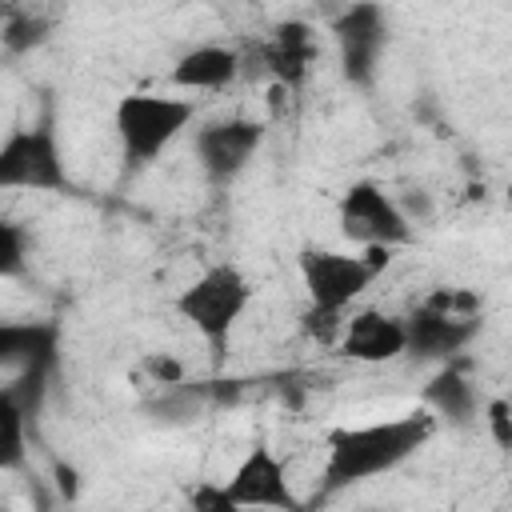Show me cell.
I'll use <instances>...</instances> for the list:
<instances>
[{"instance_id":"6da1fadb","label":"cell","mask_w":512,"mask_h":512,"mask_svg":"<svg viewBox=\"0 0 512 512\" xmlns=\"http://www.w3.org/2000/svg\"><path fill=\"white\" fill-rule=\"evenodd\" d=\"M436 412L420 408L396 420H376L360 428H336L328 436V460H324V484L328 488H348L372 476H384L412 460L436 432Z\"/></svg>"},{"instance_id":"7a4b0ae2","label":"cell","mask_w":512,"mask_h":512,"mask_svg":"<svg viewBox=\"0 0 512 512\" xmlns=\"http://www.w3.org/2000/svg\"><path fill=\"white\" fill-rule=\"evenodd\" d=\"M392 248L384 244H368L364 252H332V248H304L296 268L308 292V308L320 312H348L364 288H372V280L388 268Z\"/></svg>"},{"instance_id":"3957f363","label":"cell","mask_w":512,"mask_h":512,"mask_svg":"<svg viewBox=\"0 0 512 512\" xmlns=\"http://www.w3.org/2000/svg\"><path fill=\"white\" fill-rule=\"evenodd\" d=\"M192 124V100L160 92H128L112 108V128L124 152V164L144 168L172 148V140Z\"/></svg>"},{"instance_id":"277c9868","label":"cell","mask_w":512,"mask_h":512,"mask_svg":"<svg viewBox=\"0 0 512 512\" xmlns=\"http://www.w3.org/2000/svg\"><path fill=\"white\" fill-rule=\"evenodd\" d=\"M252 304V284L236 264H212L204 268L192 284L180 288L176 296V316L184 324H192V332L208 344V348H228L232 328L240 324V316Z\"/></svg>"},{"instance_id":"5b68a950","label":"cell","mask_w":512,"mask_h":512,"mask_svg":"<svg viewBox=\"0 0 512 512\" xmlns=\"http://www.w3.org/2000/svg\"><path fill=\"white\" fill-rule=\"evenodd\" d=\"M336 224H340V236L360 248H368V244L400 248L412 240V220L404 216L400 200L372 180H356L340 192Z\"/></svg>"},{"instance_id":"8992f818","label":"cell","mask_w":512,"mask_h":512,"mask_svg":"<svg viewBox=\"0 0 512 512\" xmlns=\"http://www.w3.org/2000/svg\"><path fill=\"white\" fill-rule=\"evenodd\" d=\"M0 188L68 192V168H64L60 140H56L52 124L16 128L0 144Z\"/></svg>"},{"instance_id":"52a82bcc","label":"cell","mask_w":512,"mask_h":512,"mask_svg":"<svg viewBox=\"0 0 512 512\" xmlns=\"http://www.w3.org/2000/svg\"><path fill=\"white\" fill-rule=\"evenodd\" d=\"M332 36H336V44H340L344 76H348L352 84H368V80L376 76V64H380V52H384V40H388L380 4H372V0L348 4V8L332 20Z\"/></svg>"},{"instance_id":"ba28073f","label":"cell","mask_w":512,"mask_h":512,"mask_svg":"<svg viewBox=\"0 0 512 512\" xmlns=\"http://www.w3.org/2000/svg\"><path fill=\"white\" fill-rule=\"evenodd\" d=\"M264 140V124L260 120H248V116H228V120H216V124H204L192 140L196 148V160L204 168L208 180L216 184H228L236 172L248 168L252 152L260 148Z\"/></svg>"},{"instance_id":"9c48e42d","label":"cell","mask_w":512,"mask_h":512,"mask_svg":"<svg viewBox=\"0 0 512 512\" xmlns=\"http://www.w3.org/2000/svg\"><path fill=\"white\" fill-rule=\"evenodd\" d=\"M228 496L236 508H296V492H292V480H288V468L284 460L268 448V444H256L240 464L236 472L228 476Z\"/></svg>"},{"instance_id":"30bf717a","label":"cell","mask_w":512,"mask_h":512,"mask_svg":"<svg viewBox=\"0 0 512 512\" xmlns=\"http://www.w3.org/2000/svg\"><path fill=\"white\" fill-rule=\"evenodd\" d=\"M404 324H408V352L420 360H448L464 352L480 332V316H456L428 300H420L404 316Z\"/></svg>"},{"instance_id":"8fae6325","label":"cell","mask_w":512,"mask_h":512,"mask_svg":"<svg viewBox=\"0 0 512 512\" xmlns=\"http://www.w3.org/2000/svg\"><path fill=\"white\" fill-rule=\"evenodd\" d=\"M336 348L356 364H388L408 352V324L380 308H364L344 316Z\"/></svg>"},{"instance_id":"7c38bea8","label":"cell","mask_w":512,"mask_h":512,"mask_svg":"<svg viewBox=\"0 0 512 512\" xmlns=\"http://www.w3.org/2000/svg\"><path fill=\"white\" fill-rule=\"evenodd\" d=\"M244 72V56L228 44H200L188 48L176 64H172V84L184 92H220L228 84H236Z\"/></svg>"},{"instance_id":"4fadbf2b","label":"cell","mask_w":512,"mask_h":512,"mask_svg":"<svg viewBox=\"0 0 512 512\" xmlns=\"http://www.w3.org/2000/svg\"><path fill=\"white\" fill-rule=\"evenodd\" d=\"M260 60L276 76V84H284L288 92H296L308 80L312 60H316V32H312V24H304V20L280 24L276 36L260 48Z\"/></svg>"},{"instance_id":"5bb4252c","label":"cell","mask_w":512,"mask_h":512,"mask_svg":"<svg viewBox=\"0 0 512 512\" xmlns=\"http://www.w3.org/2000/svg\"><path fill=\"white\" fill-rule=\"evenodd\" d=\"M0 360L8 368L56 364V328L52 324H4L0 328Z\"/></svg>"},{"instance_id":"9a60e30c","label":"cell","mask_w":512,"mask_h":512,"mask_svg":"<svg viewBox=\"0 0 512 512\" xmlns=\"http://www.w3.org/2000/svg\"><path fill=\"white\" fill-rule=\"evenodd\" d=\"M424 400H428V408H432L436 416H444V420H452V424H468L472 412H476V392H472V384H468L456 368H444V372L428 384Z\"/></svg>"},{"instance_id":"2e32d148","label":"cell","mask_w":512,"mask_h":512,"mask_svg":"<svg viewBox=\"0 0 512 512\" xmlns=\"http://www.w3.org/2000/svg\"><path fill=\"white\" fill-rule=\"evenodd\" d=\"M24 428H28V412L8 396H0V468H16L24 460V444H28Z\"/></svg>"},{"instance_id":"e0dca14e","label":"cell","mask_w":512,"mask_h":512,"mask_svg":"<svg viewBox=\"0 0 512 512\" xmlns=\"http://www.w3.org/2000/svg\"><path fill=\"white\" fill-rule=\"evenodd\" d=\"M44 20H32V16H12L8 28H4V48L8 52H28L32 44L44 40Z\"/></svg>"},{"instance_id":"ac0fdd59","label":"cell","mask_w":512,"mask_h":512,"mask_svg":"<svg viewBox=\"0 0 512 512\" xmlns=\"http://www.w3.org/2000/svg\"><path fill=\"white\" fill-rule=\"evenodd\" d=\"M20 264H24V236L16 224H4L0 228V268H4V276H12V272H20Z\"/></svg>"},{"instance_id":"d6986e66","label":"cell","mask_w":512,"mask_h":512,"mask_svg":"<svg viewBox=\"0 0 512 512\" xmlns=\"http://www.w3.org/2000/svg\"><path fill=\"white\" fill-rule=\"evenodd\" d=\"M488 428H492V440L500 448H512V404L508 400H492L488 404Z\"/></svg>"},{"instance_id":"ffe728a7","label":"cell","mask_w":512,"mask_h":512,"mask_svg":"<svg viewBox=\"0 0 512 512\" xmlns=\"http://www.w3.org/2000/svg\"><path fill=\"white\" fill-rule=\"evenodd\" d=\"M144 368H148V372H152V380H156V384H164V388H180V384H184V364H180V360H172V356H164V352H160V356H148V360H144Z\"/></svg>"},{"instance_id":"44dd1931","label":"cell","mask_w":512,"mask_h":512,"mask_svg":"<svg viewBox=\"0 0 512 512\" xmlns=\"http://www.w3.org/2000/svg\"><path fill=\"white\" fill-rule=\"evenodd\" d=\"M188 500H192V508H204V512H232L236 508L224 484H200Z\"/></svg>"}]
</instances>
